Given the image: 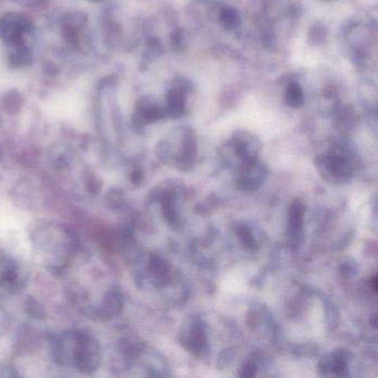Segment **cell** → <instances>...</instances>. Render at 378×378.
Returning a JSON list of instances; mask_svg holds the SVG:
<instances>
[{
    "label": "cell",
    "mask_w": 378,
    "mask_h": 378,
    "mask_svg": "<svg viewBox=\"0 0 378 378\" xmlns=\"http://www.w3.org/2000/svg\"><path fill=\"white\" fill-rule=\"evenodd\" d=\"M286 100L292 107H300L304 101V92L300 84L292 82L286 89Z\"/></svg>",
    "instance_id": "cell-1"
},
{
    "label": "cell",
    "mask_w": 378,
    "mask_h": 378,
    "mask_svg": "<svg viewBox=\"0 0 378 378\" xmlns=\"http://www.w3.org/2000/svg\"><path fill=\"white\" fill-rule=\"evenodd\" d=\"M239 19L240 18H239L238 11L235 9L227 7V8L222 9L220 13V21L225 28L232 29L238 26Z\"/></svg>",
    "instance_id": "cell-2"
}]
</instances>
